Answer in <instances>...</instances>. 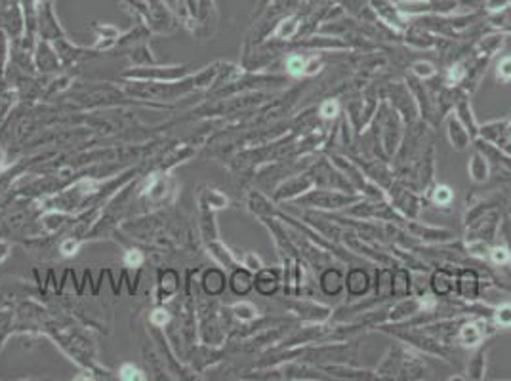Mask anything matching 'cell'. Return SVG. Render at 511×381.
Masks as SVG:
<instances>
[{"label":"cell","mask_w":511,"mask_h":381,"mask_svg":"<svg viewBox=\"0 0 511 381\" xmlns=\"http://www.w3.org/2000/svg\"><path fill=\"white\" fill-rule=\"evenodd\" d=\"M368 4H370L374 15L378 17L382 25H386L397 33L409 29V15L402 14V10L397 2H393V0H368Z\"/></svg>","instance_id":"obj_1"},{"label":"cell","mask_w":511,"mask_h":381,"mask_svg":"<svg viewBox=\"0 0 511 381\" xmlns=\"http://www.w3.org/2000/svg\"><path fill=\"white\" fill-rule=\"evenodd\" d=\"M446 133H448V140L453 143L454 149L464 151L469 145V130L464 126L458 117H450L446 122Z\"/></svg>","instance_id":"obj_2"},{"label":"cell","mask_w":511,"mask_h":381,"mask_svg":"<svg viewBox=\"0 0 511 381\" xmlns=\"http://www.w3.org/2000/svg\"><path fill=\"white\" fill-rule=\"evenodd\" d=\"M485 328L487 326H485L482 321H473V323L464 324L460 328V334H458L460 343L466 345V347H477V345H481V341L487 336Z\"/></svg>","instance_id":"obj_3"},{"label":"cell","mask_w":511,"mask_h":381,"mask_svg":"<svg viewBox=\"0 0 511 381\" xmlns=\"http://www.w3.org/2000/svg\"><path fill=\"white\" fill-rule=\"evenodd\" d=\"M345 288H347V293L353 295V298H361L368 292L370 288V277L368 273L363 271V269H351L347 273V279H345Z\"/></svg>","instance_id":"obj_4"},{"label":"cell","mask_w":511,"mask_h":381,"mask_svg":"<svg viewBox=\"0 0 511 381\" xmlns=\"http://www.w3.org/2000/svg\"><path fill=\"white\" fill-rule=\"evenodd\" d=\"M319 284H321V290L327 295H338L343 290V286H345V279H343L340 269H327L321 275Z\"/></svg>","instance_id":"obj_5"},{"label":"cell","mask_w":511,"mask_h":381,"mask_svg":"<svg viewBox=\"0 0 511 381\" xmlns=\"http://www.w3.org/2000/svg\"><path fill=\"white\" fill-rule=\"evenodd\" d=\"M315 202L319 208H342V206H347L349 202H355L357 197H345V195H340V193H330V190H317L313 195Z\"/></svg>","instance_id":"obj_6"},{"label":"cell","mask_w":511,"mask_h":381,"mask_svg":"<svg viewBox=\"0 0 511 381\" xmlns=\"http://www.w3.org/2000/svg\"><path fill=\"white\" fill-rule=\"evenodd\" d=\"M468 172H469V177L473 179L475 184H485L490 176V166L487 159H485V154H481L479 151H475L471 154V161L468 164Z\"/></svg>","instance_id":"obj_7"},{"label":"cell","mask_w":511,"mask_h":381,"mask_svg":"<svg viewBox=\"0 0 511 381\" xmlns=\"http://www.w3.org/2000/svg\"><path fill=\"white\" fill-rule=\"evenodd\" d=\"M299 29H301V19L298 15H288L285 19H281V23H277V29L273 35L281 40H290L298 35Z\"/></svg>","instance_id":"obj_8"},{"label":"cell","mask_w":511,"mask_h":381,"mask_svg":"<svg viewBox=\"0 0 511 381\" xmlns=\"http://www.w3.org/2000/svg\"><path fill=\"white\" fill-rule=\"evenodd\" d=\"M431 288L437 295H448L454 290V275L453 273L441 269L433 275L431 279Z\"/></svg>","instance_id":"obj_9"},{"label":"cell","mask_w":511,"mask_h":381,"mask_svg":"<svg viewBox=\"0 0 511 381\" xmlns=\"http://www.w3.org/2000/svg\"><path fill=\"white\" fill-rule=\"evenodd\" d=\"M458 286H460V293L468 300H473L477 295V286H479V280H477V275L473 271H462L460 273V280H458Z\"/></svg>","instance_id":"obj_10"},{"label":"cell","mask_w":511,"mask_h":381,"mask_svg":"<svg viewBox=\"0 0 511 381\" xmlns=\"http://www.w3.org/2000/svg\"><path fill=\"white\" fill-rule=\"evenodd\" d=\"M489 23L494 29L511 35V6L500 10V12H494V14H489Z\"/></svg>","instance_id":"obj_11"},{"label":"cell","mask_w":511,"mask_h":381,"mask_svg":"<svg viewBox=\"0 0 511 381\" xmlns=\"http://www.w3.org/2000/svg\"><path fill=\"white\" fill-rule=\"evenodd\" d=\"M485 357H487V352H485V349H481V351L477 352L473 359H471V362H469L468 366L469 378H473V380H481V378H485Z\"/></svg>","instance_id":"obj_12"},{"label":"cell","mask_w":511,"mask_h":381,"mask_svg":"<svg viewBox=\"0 0 511 381\" xmlns=\"http://www.w3.org/2000/svg\"><path fill=\"white\" fill-rule=\"evenodd\" d=\"M306 63L307 59L304 56H299V54H292V56H288L285 61V67L288 73L292 74V76H301V74L306 73Z\"/></svg>","instance_id":"obj_13"},{"label":"cell","mask_w":511,"mask_h":381,"mask_svg":"<svg viewBox=\"0 0 511 381\" xmlns=\"http://www.w3.org/2000/svg\"><path fill=\"white\" fill-rule=\"evenodd\" d=\"M412 74H416L420 81H427V79H433L437 74V69L430 61H416V63H412Z\"/></svg>","instance_id":"obj_14"},{"label":"cell","mask_w":511,"mask_h":381,"mask_svg":"<svg viewBox=\"0 0 511 381\" xmlns=\"http://www.w3.org/2000/svg\"><path fill=\"white\" fill-rule=\"evenodd\" d=\"M431 198H433V202L437 206H448L450 202H453V198H454V193L450 187H446V185H437L435 189H433V195H431Z\"/></svg>","instance_id":"obj_15"},{"label":"cell","mask_w":511,"mask_h":381,"mask_svg":"<svg viewBox=\"0 0 511 381\" xmlns=\"http://www.w3.org/2000/svg\"><path fill=\"white\" fill-rule=\"evenodd\" d=\"M494 323L500 328H510L511 326V303H504L494 311Z\"/></svg>","instance_id":"obj_16"},{"label":"cell","mask_w":511,"mask_h":381,"mask_svg":"<svg viewBox=\"0 0 511 381\" xmlns=\"http://www.w3.org/2000/svg\"><path fill=\"white\" fill-rule=\"evenodd\" d=\"M496 79L502 84H510L511 82V56H505L498 61L496 65Z\"/></svg>","instance_id":"obj_17"},{"label":"cell","mask_w":511,"mask_h":381,"mask_svg":"<svg viewBox=\"0 0 511 381\" xmlns=\"http://www.w3.org/2000/svg\"><path fill=\"white\" fill-rule=\"evenodd\" d=\"M489 257H490V261L494 265H508L511 261V254L508 252V248H504V246H494V248H490L489 250Z\"/></svg>","instance_id":"obj_18"},{"label":"cell","mask_w":511,"mask_h":381,"mask_svg":"<svg viewBox=\"0 0 511 381\" xmlns=\"http://www.w3.org/2000/svg\"><path fill=\"white\" fill-rule=\"evenodd\" d=\"M319 115L322 118H336L340 115V103L336 99H327L321 103L319 107Z\"/></svg>","instance_id":"obj_19"},{"label":"cell","mask_w":511,"mask_h":381,"mask_svg":"<svg viewBox=\"0 0 511 381\" xmlns=\"http://www.w3.org/2000/svg\"><path fill=\"white\" fill-rule=\"evenodd\" d=\"M511 6V0H485L482 2V8L487 14H494V12H500V10H505V8Z\"/></svg>","instance_id":"obj_20"},{"label":"cell","mask_w":511,"mask_h":381,"mask_svg":"<svg viewBox=\"0 0 511 381\" xmlns=\"http://www.w3.org/2000/svg\"><path fill=\"white\" fill-rule=\"evenodd\" d=\"M235 313L241 321H252L256 316V309L250 303H239V305H235Z\"/></svg>","instance_id":"obj_21"},{"label":"cell","mask_w":511,"mask_h":381,"mask_svg":"<svg viewBox=\"0 0 511 381\" xmlns=\"http://www.w3.org/2000/svg\"><path fill=\"white\" fill-rule=\"evenodd\" d=\"M120 378L123 380H146V375H141V370L132 366V364H125L120 368Z\"/></svg>","instance_id":"obj_22"},{"label":"cell","mask_w":511,"mask_h":381,"mask_svg":"<svg viewBox=\"0 0 511 381\" xmlns=\"http://www.w3.org/2000/svg\"><path fill=\"white\" fill-rule=\"evenodd\" d=\"M321 67H322V59L321 58H317V56H313V58L307 59L306 73H304V74H307V76H311V74L319 73V71H321Z\"/></svg>","instance_id":"obj_23"},{"label":"cell","mask_w":511,"mask_h":381,"mask_svg":"<svg viewBox=\"0 0 511 381\" xmlns=\"http://www.w3.org/2000/svg\"><path fill=\"white\" fill-rule=\"evenodd\" d=\"M125 261L126 265H130V267H138V265H141V261H143V256H141V252H138V250H130V252H126Z\"/></svg>","instance_id":"obj_24"},{"label":"cell","mask_w":511,"mask_h":381,"mask_svg":"<svg viewBox=\"0 0 511 381\" xmlns=\"http://www.w3.org/2000/svg\"><path fill=\"white\" fill-rule=\"evenodd\" d=\"M244 267H249L252 271H260L263 267L262 259L256 256V254H246V257H244Z\"/></svg>","instance_id":"obj_25"},{"label":"cell","mask_w":511,"mask_h":381,"mask_svg":"<svg viewBox=\"0 0 511 381\" xmlns=\"http://www.w3.org/2000/svg\"><path fill=\"white\" fill-rule=\"evenodd\" d=\"M77 250H79V242L77 241H65L61 244V252H63V256H74L77 254Z\"/></svg>","instance_id":"obj_26"},{"label":"cell","mask_w":511,"mask_h":381,"mask_svg":"<svg viewBox=\"0 0 511 381\" xmlns=\"http://www.w3.org/2000/svg\"><path fill=\"white\" fill-rule=\"evenodd\" d=\"M168 318H170L168 313H166V311H161V309L155 311L153 315H151V321H153L157 326H164V323H168Z\"/></svg>","instance_id":"obj_27"}]
</instances>
